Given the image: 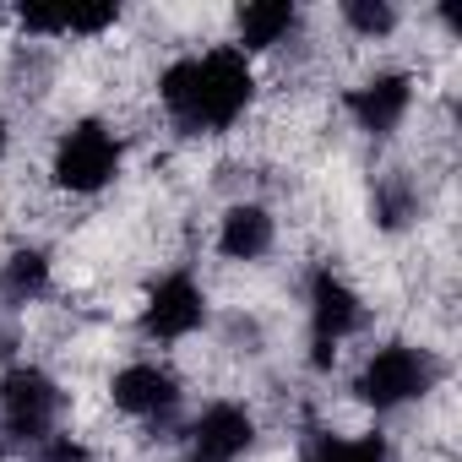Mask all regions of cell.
I'll return each mask as SVG.
<instances>
[{
    "mask_svg": "<svg viewBox=\"0 0 462 462\" xmlns=\"http://www.w3.org/2000/svg\"><path fill=\"white\" fill-rule=\"evenodd\" d=\"M55 413H60V386L39 365L6 370V381H0V424H6L12 440L44 446L55 430Z\"/></svg>",
    "mask_w": 462,
    "mask_h": 462,
    "instance_id": "cell-4",
    "label": "cell"
},
{
    "mask_svg": "<svg viewBox=\"0 0 462 462\" xmlns=\"http://www.w3.org/2000/svg\"><path fill=\"white\" fill-rule=\"evenodd\" d=\"M50 174H55V185L71 190V196L104 190V185L120 174V142H115V131H109L104 120H77V125L60 136Z\"/></svg>",
    "mask_w": 462,
    "mask_h": 462,
    "instance_id": "cell-3",
    "label": "cell"
},
{
    "mask_svg": "<svg viewBox=\"0 0 462 462\" xmlns=\"http://www.w3.org/2000/svg\"><path fill=\"white\" fill-rule=\"evenodd\" d=\"M6 136H12V131H6V115H0V152H6Z\"/></svg>",
    "mask_w": 462,
    "mask_h": 462,
    "instance_id": "cell-17",
    "label": "cell"
},
{
    "mask_svg": "<svg viewBox=\"0 0 462 462\" xmlns=\"http://www.w3.org/2000/svg\"><path fill=\"white\" fill-rule=\"evenodd\" d=\"M375 212H381V223L386 228H397V223H408L413 217V190H408V180H386L381 190H375Z\"/></svg>",
    "mask_w": 462,
    "mask_h": 462,
    "instance_id": "cell-15",
    "label": "cell"
},
{
    "mask_svg": "<svg viewBox=\"0 0 462 462\" xmlns=\"http://www.w3.org/2000/svg\"><path fill=\"white\" fill-rule=\"evenodd\" d=\"M190 440H196V457L201 462H235L256 446V419L235 402H212L196 413L190 424Z\"/></svg>",
    "mask_w": 462,
    "mask_h": 462,
    "instance_id": "cell-8",
    "label": "cell"
},
{
    "mask_svg": "<svg viewBox=\"0 0 462 462\" xmlns=\"http://www.w3.org/2000/svg\"><path fill=\"white\" fill-rule=\"evenodd\" d=\"M190 462H201V457H190Z\"/></svg>",
    "mask_w": 462,
    "mask_h": 462,
    "instance_id": "cell-18",
    "label": "cell"
},
{
    "mask_svg": "<svg viewBox=\"0 0 462 462\" xmlns=\"http://www.w3.org/2000/svg\"><path fill=\"white\" fill-rule=\"evenodd\" d=\"M158 98L169 109V120L185 136H217L228 131L256 98V77L245 50H207V55H185L158 77Z\"/></svg>",
    "mask_w": 462,
    "mask_h": 462,
    "instance_id": "cell-1",
    "label": "cell"
},
{
    "mask_svg": "<svg viewBox=\"0 0 462 462\" xmlns=\"http://www.w3.org/2000/svg\"><path fill=\"white\" fill-rule=\"evenodd\" d=\"M294 23H300V12L289 0H256V6L240 12V44L245 50H273L294 33Z\"/></svg>",
    "mask_w": 462,
    "mask_h": 462,
    "instance_id": "cell-11",
    "label": "cell"
},
{
    "mask_svg": "<svg viewBox=\"0 0 462 462\" xmlns=\"http://www.w3.org/2000/svg\"><path fill=\"white\" fill-rule=\"evenodd\" d=\"M305 462H392L386 435H316Z\"/></svg>",
    "mask_w": 462,
    "mask_h": 462,
    "instance_id": "cell-13",
    "label": "cell"
},
{
    "mask_svg": "<svg viewBox=\"0 0 462 462\" xmlns=\"http://www.w3.org/2000/svg\"><path fill=\"white\" fill-rule=\"evenodd\" d=\"M39 462H88V451H82L77 440H66V435H50V440L39 446Z\"/></svg>",
    "mask_w": 462,
    "mask_h": 462,
    "instance_id": "cell-16",
    "label": "cell"
},
{
    "mask_svg": "<svg viewBox=\"0 0 462 462\" xmlns=\"http://www.w3.org/2000/svg\"><path fill=\"white\" fill-rule=\"evenodd\" d=\"M365 327V300L337 278V273H316L310 278V365L316 370H332L337 359V343L354 337Z\"/></svg>",
    "mask_w": 462,
    "mask_h": 462,
    "instance_id": "cell-5",
    "label": "cell"
},
{
    "mask_svg": "<svg viewBox=\"0 0 462 462\" xmlns=\"http://www.w3.org/2000/svg\"><path fill=\"white\" fill-rule=\"evenodd\" d=\"M343 23L365 39H381L397 28V6H386V0H343Z\"/></svg>",
    "mask_w": 462,
    "mask_h": 462,
    "instance_id": "cell-14",
    "label": "cell"
},
{
    "mask_svg": "<svg viewBox=\"0 0 462 462\" xmlns=\"http://www.w3.org/2000/svg\"><path fill=\"white\" fill-rule=\"evenodd\" d=\"M109 397L120 413L131 419H169L174 402H180V381L163 370V365H125L115 381H109Z\"/></svg>",
    "mask_w": 462,
    "mask_h": 462,
    "instance_id": "cell-9",
    "label": "cell"
},
{
    "mask_svg": "<svg viewBox=\"0 0 462 462\" xmlns=\"http://www.w3.org/2000/svg\"><path fill=\"white\" fill-rule=\"evenodd\" d=\"M217 251L228 262H262L273 251V212L256 207V201H240L223 212V228H217Z\"/></svg>",
    "mask_w": 462,
    "mask_h": 462,
    "instance_id": "cell-10",
    "label": "cell"
},
{
    "mask_svg": "<svg viewBox=\"0 0 462 462\" xmlns=\"http://www.w3.org/2000/svg\"><path fill=\"white\" fill-rule=\"evenodd\" d=\"M50 289V256L44 251H17L6 267H0V294H6L12 305H28V300H39Z\"/></svg>",
    "mask_w": 462,
    "mask_h": 462,
    "instance_id": "cell-12",
    "label": "cell"
},
{
    "mask_svg": "<svg viewBox=\"0 0 462 462\" xmlns=\"http://www.w3.org/2000/svg\"><path fill=\"white\" fill-rule=\"evenodd\" d=\"M435 381H440V365H435V354H430V348L386 343V348H375V354L359 365L354 392H359V402H365V408L392 413V408H402V402H419Z\"/></svg>",
    "mask_w": 462,
    "mask_h": 462,
    "instance_id": "cell-2",
    "label": "cell"
},
{
    "mask_svg": "<svg viewBox=\"0 0 462 462\" xmlns=\"http://www.w3.org/2000/svg\"><path fill=\"white\" fill-rule=\"evenodd\" d=\"M207 321V294L196 289L190 273H169L163 283H152L147 305H142V332L158 343H180Z\"/></svg>",
    "mask_w": 462,
    "mask_h": 462,
    "instance_id": "cell-6",
    "label": "cell"
},
{
    "mask_svg": "<svg viewBox=\"0 0 462 462\" xmlns=\"http://www.w3.org/2000/svg\"><path fill=\"white\" fill-rule=\"evenodd\" d=\"M408 104H413L408 71H381V77H370V82H359V88L348 93V115H354V125H359L365 136H392V131L402 125Z\"/></svg>",
    "mask_w": 462,
    "mask_h": 462,
    "instance_id": "cell-7",
    "label": "cell"
}]
</instances>
